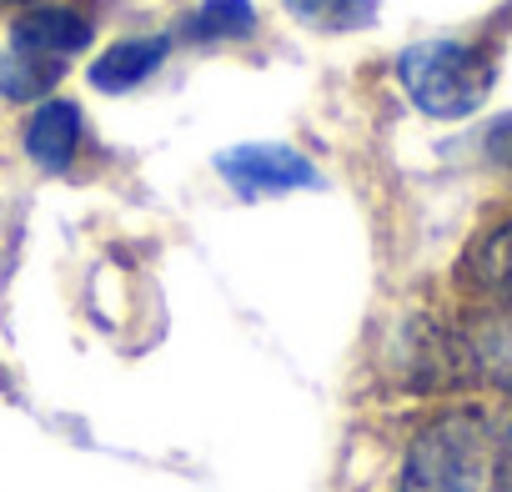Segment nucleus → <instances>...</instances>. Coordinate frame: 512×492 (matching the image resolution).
I'll return each instance as SVG.
<instances>
[{"label": "nucleus", "mask_w": 512, "mask_h": 492, "mask_svg": "<svg viewBox=\"0 0 512 492\" xmlns=\"http://www.w3.org/2000/svg\"><path fill=\"white\" fill-rule=\"evenodd\" d=\"M81 141H86V116H81V106L66 101V96H46V101H36V111H31L26 126H21V146H26V156H31L41 171H51V176H61V171L76 166Z\"/></svg>", "instance_id": "6"}, {"label": "nucleus", "mask_w": 512, "mask_h": 492, "mask_svg": "<svg viewBox=\"0 0 512 492\" xmlns=\"http://www.w3.org/2000/svg\"><path fill=\"white\" fill-rule=\"evenodd\" d=\"M462 362L467 382H487L502 397H512V312L507 307H477L462 327Z\"/></svg>", "instance_id": "7"}, {"label": "nucleus", "mask_w": 512, "mask_h": 492, "mask_svg": "<svg viewBox=\"0 0 512 492\" xmlns=\"http://www.w3.org/2000/svg\"><path fill=\"white\" fill-rule=\"evenodd\" d=\"M0 6H21L26 11V6H41V0H0Z\"/></svg>", "instance_id": "16"}, {"label": "nucleus", "mask_w": 512, "mask_h": 492, "mask_svg": "<svg viewBox=\"0 0 512 492\" xmlns=\"http://www.w3.org/2000/svg\"><path fill=\"white\" fill-rule=\"evenodd\" d=\"M56 81H61V66L36 61V56H26L16 46L0 51V96H6V101L36 106V101H46L56 91Z\"/></svg>", "instance_id": "12"}, {"label": "nucleus", "mask_w": 512, "mask_h": 492, "mask_svg": "<svg viewBox=\"0 0 512 492\" xmlns=\"http://www.w3.org/2000/svg\"><path fill=\"white\" fill-rule=\"evenodd\" d=\"M96 26L86 11L76 6H51V0H41V6H26L11 26V46L36 56V61H51V66H66L71 56H81L91 46Z\"/></svg>", "instance_id": "5"}, {"label": "nucleus", "mask_w": 512, "mask_h": 492, "mask_svg": "<svg viewBox=\"0 0 512 492\" xmlns=\"http://www.w3.org/2000/svg\"><path fill=\"white\" fill-rule=\"evenodd\" d=\"M482 146H487V156H492L502 171H512V111H507V116H497V121L487 126Z\"/></svg>", "instance_id": "13"}, {"label": "nucleus", "mask_w": 512, "mask_h": 492, "mask_svg": "<svg viewBox=\"0 0 512 492\" xmlns=\"http://www.w3.org/2000/svg\"><path fill=\"white\" fill-rule=\"evenodd\" d=\"M497 427V452H502V462H512V417H502V422H492Z\"/></svg>", "instance_id": "14"}, {"label": "nucleus", "mask_w": 512, "mask_h": 492, "mask_svg": "<svg viewBox=\"0 0 512 492\" xmlns=\"http://www.w3.org/2000/svg\"><path fill=\"white\" fill-rule=\"evenodd\" d=\"M392 367H397V382L412 387V392H442V387L467 382L457 327H447V322H437L427 312H412L397 327V337H392Z\"/></svg>", "instance_id": "3"}, {"label": "nucleus", "mask_w": 512, "mask_h": 492, "mask_svg": "<svg viewBox=\"0 0 512 492\" xmlns=\"http://www.w3.org/2000/svg\"><path fill=\"white\" fill-rule=\"evenodd\" d=\"M497 427L477 407H452L417 427L407 442L397 492H492L497 477Z\"/></svg>", "instance_id": "1"}, {"label": "nucleus", "mask_w": 512, "mask_h": 492, "mask_svg": "<svg viewBox=\"0 0 512 492\" xmlns=\"http://www.w3.org/2000/svg\"><path fill=\"white\" fill-rule=\"evenodd\" d=\"M216 171L236 196H287V191L317 186V166L297 146H277V141L231 146L216 156Z\"/></svg>", "instance_id": "4"}, {"label": "nucleus", "mask_w": 512, "mask_h": 492, "mask_svg": "<svg viewBox=\"0 0 512 492\" xmlns=\"http://www.w3.org/2000/svg\"><path fill=\"white\" fill-rule=\"evenodd\" d=\"M0 382H6V377H0Z\"/></svg>", "instance_id": "17"}, {"label": "nucleus", "mask_w": 512, "mask_h": 492, "mask_svg": "<svg viewBox=\"0 0 512 492\" xmlns=\"http://www.w3.org/2000/svg\"><path fill=\"white\" fill-rule=\"evenodd\" d=\"M166 56H171V41H166V36H126V41L106 46V51L91 61L86 81H91L96 91H106V96H126V91L146 86V81L166 66Z\"/></svg>", "instance_id": "9"}, {"label": "nucleus", "mask_w": 512, "mask_h": 492, "mask_svg": "<svg viewBox=\"0 0 512 492\" xmlns=\"http://www.w3.org/2000/svg\"><path fill=\"white\" fill-rule=\"evenodd\" d=\"M191 41L201 46H221V41H246L256 31V6L251 0H201L181 26Z\"/></svg>", "instance_id": "10"}, {"label": "nucleus", "mask_w": 512, "mask_h": 492, "mask_svg": "<svg viewBox=\"0 0 512 492\" xmlns=\"http://www.w3.org/2000/svg\"><path fill=\"white\" fill-rule=\"evenodd\" d=\"M492 492H512V462H497V477H492Z\"/></svg>", "instance_id": "15"}, {"label": "nucleus", "mask_w": 512, "mask_h": 492, "mask_svg": "<svg viewBox=\"0 0 512 492\" xmlns=\"http://www.w3.org/2000/svg\"><path fill=\"white\" fill-rule=\"evenodd\" d=\"M397 81L422 116L462 121L492 96L497 61L472 41H417L397 56Z\"/></svg>", "instance_id": "2"}, {"label": "nucleus", "mask_w": 512, "mask_h": 492, "mask_svg": "<svg viewBox=\"0 0 512 492\" xmlns=\"http://www.w3.org/2000/svg\"><path fill=\"white\" fill-rule=\"evenodd\" d=\"M457 282L482 307L512 312V221H492L467 241V252L457 262Z\"/></svg>", "instance_id": "8"}, {"label": "nucleus", "mask_w": 512, "mask_h": 492, "mask_svg": "<svg viewBox=\"0 0 512 492\" xmlns=\"http://www.w3.org/2000/svg\"><path fill=\"white\" fill-rule=\"evenodd\" d=\"M287 16L322 36H347L377 21V0H282Z\"/></svg>", "instance_id": "11"}]
</instances>
